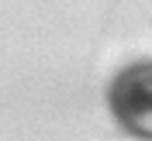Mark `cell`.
I'll return each instance as SVG.
<instances>
[{
	"instance_id": "6da1fadb",
	"label": "cell",
	"mask_w": 152,
	"mask_h": 141,
	"mask_svg": "<svg viewBox=\"0 0 152 141\" xmlns=\"http://www.w3.org/2000/svg\"><path fill=\"white\" fill-rule=\"evenodd\" d=\"M107 107L132 138L152 141V62H135L114 76L107 86Z\"/></svg>"
}]
</instances>
